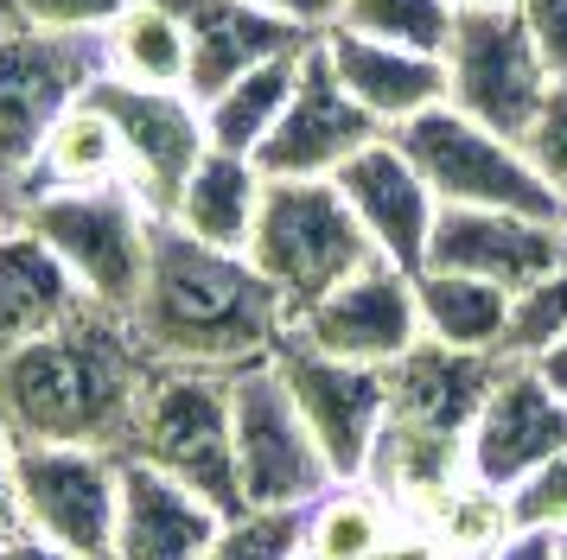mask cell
<instances>
[{
    "mask_svg": "<svg viewBox=\"0 0 567 560\" xmlns=\"http://www.w3.org/2000/svg\"><path fill=\"white\" fill-rule=\"evenodd\" d=\"M567 338V255L523 293H511V325H504V356L511 363H536L548 344Z\"/></svg>",
    "mask_w": 567,
    "mask_h": 560,
    "instance_id": "4dcf8cb0",
    "label": "cell"
},
{
    "mask_svg": "<svg viewBox=\"0 0 567 560\" xmlns=\"http://www.w3.org/2000/svg\"><path fill=\"white\" fill-rule=\"evenodd\" d=\"M20 535V509H13V433L0 421V541Z\"/></svg>",
    "mask_w": 567,
    "mask_h": 560,
    "instance_id": "ab89813d",
    "label": "cell"
},
{
    "mask_svg": "<svg viewBox=\"0 0 567 560\" xmlns=\"http://www.w3.org/2000/svg\"><path fill=\"white\" fill-rule=\"evenodd\" d=\"M472 560H561V535L555 529H511L504 541H491Z\"/></svg>",
    "mask_w": 567,
    "mask_h": 560,
    "instance_id": "74e56055",
    "label": "cell"
},
{
    "mask_svg": "<svg viewBox=\"0 0 567 560\" xmlns=\"http://www.w3.org/2000/svg\"><path fill=\"white\" fill-rule=\"evenodd\" d=\"M293 560H307V554H293Z\"/></svg>",
    "mask_w": 567,
    "mask_h": 560,
    "instance_id": "f6af8a7d",
    "label": "cell"
},
{
    "mask_svg": "<svg viewBox=\"0 0 567 560\" xmlns=\"http://www.w3.org/2000/svg\"><path fill=\"white\" fill-rule=\"evenodd\" d=\"M453 13H472V7H511V0H446Z\"/></svg>",
    "mask_w": 567,
    "mask_h": 560,
    "instance_id": "7bdbcfd3",
    "label": "cell"
},
{
    "mask_svg": "<svg viewBox=\"0 0 567 560\" xmlns=\"http://www.w3.org/2000/svg\"><path fill=\"white\" fill-rule=\"evenodd\" d=\"M78 185H122V147L83 96L52 122L45 147H39V166H32V191H78Z\"/></svg>",
    "mask_w": 567,
    "mask_h": 560,
    "instance_id": "4316f807",
    "label": "cell"
},
{
    "mask_svg": "<svg viewBox=\"0 0 567 560\" xmlns=\"http://www.w3.org/2000/svg\"><path fill=\"white\" fill-rule=\"evenodd\" d=\"M307 548V509H236L205 560H293Z\"/></svg>",
    "mask_w": 567,
    "mask_h": 560,
    "instance_id": "1f68e13d",
    "label": "cell"
},
{
    "mask_svg": "<svg viewBox=\"0 0 567 560\" xmlns=\"http://www.w3.org/2000/svg\"><path fill=\"white\" fill-rule=\"evenodd\" d=\"M128 458L154 465L166 478L192 484L198 497L236 516V439H230V376L210 370H173L154 363V376L141 388L128 433Z\"/></svg>",
    "mask_w": 567,
    "mask_h": 560,
    "instance_id": "52a82bcc",
    "label": "cell"
},
{
    "mask_svg": "<svg viewBox=\"0 0 567 560\" xmlns=\"http://www.w3.org/2000/svg\"><path fill=\"white\" fill-rule=\"evenodd\" d=\"M224 522L230 516L210 497H198L192 484L166 478L141 458H122V504H115L109 560H205Z\"/></svg>",
    "mask_w": 567,
    "mask_h": 560,
    "instance_id": "ac0fdd59",
    "label": "cell"
},
{
    "mask_svg": "<svg viewBox=\"0 0 567 560\" xmlns=\"http://www.w3.org/2000/svg\"><path fill=\"white\" fill-rule=\"evenodd\" d=\"M83 102L96 108L122 147V185L147 204L154 217L173 210L179 185L192 178V166L205 159V108L192 90H154V83H128V76L96 71Z\"/></svg>",
    "mask_w": 567,
    "mask_h": 560,
    "instance_id": "8fae6325",
    "label": "cell"
},
{
    "mask_svg": "<svg viewBox=\"0 0 567 560\" xmlns=\"http://www.w3.org/2000/svg\"><path fill=\"white\" fill-rule=\"evenodd\" d=\"M511 522H516V529H555V535H567V453L548 458L536 478H523L511 490Z\"/></svg>",
    "mask_w": 567,
    "mask_h": 560,
    "instance_id": "836d02e7",
    "label": "cell"
},
{
    "mask_svg": "<svg viewBox=\"0 0 567 560\" xmlns=\"http://www.w3.org/2000/svg\"><path fill=\"white\" fill-rule=\"evenodd\" d=\"M319 51H326L332 76L344 83V96L358 102L383 134L409 127L414 115H427V108L446 102V58L377 45V39H358V32H344V25L319 32Z\"/></svg>",
    "mask_w": 567,
    "mask_h": 560,
    "instance_id": "ffe728a7",
    "label": "cell"
},
{
    "mask_svg": "<svg viewBox=\"0 0 567 560\" xmlns=\"http://www.w3.org/2000/svg\"><path fill=\"white\" fill-rule=\"evenodd\" d=\"M395 522H409V516L389 504V497H377L363 478L332 484L307 509V548L300 554L307 560H370L395 535Z\"/></svg>",
    "mask_w": 567,
    "mask_h": 560,
    "instance_id": "83f0119b",
    "label": "cell"
},
{
    "mask_svg": "<svg viewBox=\"0 0 567 560\" xmlns=\"http://www.w3.org/2000/svg\"><path fill=\"white\" fill-rule=\"evenodd\" d=\"M115 504H122V453L13 439V509H20V535L45 541L58 554L109 560Z\"/></svg>",
    "mask_w": 567,
    "mask_h": 560,
    "instance_id": "9c48e42d",
    "label": "cell"
},
{
    "mask_svg": "<svg viewBox=\"0 0 567 560\" xmlns=\"http://www.w3.org/2000/svg\"><path fill=\"white\" fill-rule=\"evenodd\" d=\"M83 305L90 300L78 293V280L64 274V261L20 217H0V363L13 351H27L32 338L58 331Z\"/></svg>",
    "mask_w": 567,
    "mask_h": 560,
    "instance_id": "7402d4cb",
    "label": "cell"
},
{
    "mask_svg": "<svg viewBox=\"0 0 567 560\" xmlns=\"http://www.w3.org/2000/svg\"><path fill=\"white\" fill-rule=\"evenodd\" d=\"M504 370V356H478V351H446L434 338H421L402 363H389V433L421 439V446H446L465 453V433L485 407L491 382Z\"/></svg>",
    "mask_w": 567,
    "mask_h": 560,
    "instance_id": "2e32d148",
    "label": "cell"
},
{
    "mask_svg": "<svg viewBox=\"0 0 567 560\" xmlns=\"http://www.w3.org/2000/svg\"><path fill=\"white\" fill-rule=\"evenodd\" d=\"M523 153H529V166L567 198V83H555L548 102L536 108V122L523 134Z\"/></svg>",
    "mask_w": 567,
    "mask_h": 560,
    "instance_id": "e575fe53",
    "label": "cell"
},
{
    "mask_svg": "<svg viewBox=\"0 0 567 560\" xmlns=\"http://www.w3.org/2000/svg\"><path fill=\"white\" fill-rule=\"evenodd\" d=\"M548 90H555V76L542 64L516 0L511 7H472V13L453 20V39H446V102L460 115L485 122L491 134L523 141L529 122H536V108L548 102Z\"/></svg>",
    "mask_w": 567,
    "mask_h": 560,
    "instance_id": "30bf717a",
    "label": "cell"
},
{
    "mask_svg": "<svg viewBox=\"0 0 567 560\" xmlns=\"http://www.w3.org/2000/svg\"><path fill=\"white\" fill-rule=\"evenodd\" d=\"M389 141L414 159V173L427 178V191L440 198V210H516V217L567 224V198L529 166L523 141L491 134L485 122L460 115L453 102L414 115Z\"/></svg>",
    "mask_w": 567,
    "mask_h": 560,
    "instance_id": "277c9868",
    "label": "cell"
},
{
    "mask_svg": "<svg viewBox=\"0 0 567 560\" xmlns=\"http://www.w3.org/2000/svg\"><path fill=\"white\" fill-rule=\"evenodd\" d=\"M567 453V402L536 376V363H511L491 382L478 421L465 433V478L511 497L523 478H536L548 458Z\"/></svg>",
    "mask_w": 567,
    "mask_h": 560,
    "instance_id": "9a60e30c",
    "label": "cell"
},
{
    "mask_svg": "<svg viewBox=\"0 0 567 560\" xmlns=\"http://www.w3.org/2000/svg\"><path fill=\"white\" fill-rule=\"evenodd\" d=\"M516 13L529 25V39H536L548 76L567 83V0H516Z\"/></svg>",
    "mask_w": 567,
    "mask_h": 560,
    "instance_id": "d590c367",
    "label": "cell"
},
{
    "mask_svg": "<svg viewBox=\"0 0 567 560\" xmlns=\"http://www.w3.org/2000/svg\"><path fill=\"white\" fill-rule=\"evenodd\" d=\"M0 13H13L32 32H58V39H103L128 13V0H0Z\"/></svg>",
    "mask_w": 567,
    "mask_h": 560,
    "instance_id": "d6a6232c",
    "label": "cell"
},
{
    "mask_svg": "<svg viewBox=\"0 0 567 560\" xmlns=\"http://www.w3.org/2000/svg\"><path fill=\"white\" fill-rule=\"evenodd\" d=\"M370 560H453V554H446V548H440L421 522H395V535H389Z\"/></svg>",
    "mask_w": 567,
    "mask_h": 560,
    "instance_id": "f35d334b",
    "label": "cell"
},
{
    "mask_svg": "<svg viewBox=\"0 0 567 560\" xmlns=\"http://www.w3.org/2000/svg\"><path fill=\"white\" fill-rule=\"evenodd\" d=\"M128 319L154 363L210 370V376H236L249 363H268L293 331L287 300L256 274L249 255L192 242L173 224L154 229L147 287H141Z\"/></svg>",
    "mask_w": 567,
    "mask_h": 560,
    "instance_id": "7a4b0ae2",
    "label": "cell"
},
{
    "mask_svg": "<svg viewBox=\"0 0 567 560\" xmlns=\"http://www.w3.org/2000/svg\"><path fill=\"white\" fill-rule=\"evenodd\" d=\"M536 376H542V382H548V388H555V395L567 402V338H561V344H548V351L536 356Z\"/></svg>",
    "mask_w": 567,
    "mask_h": 560,
    "instance_id": "60d3db41",
    "label": "cell"
},
{
    "mask_svg": "<svg viewBox=\"0 0 567 560\" xmlns=\"http://www.w3.org/2000/svg\"><path fill=\"white\" fill-rule=\"evenodd\" d=\"M561 255H567V224H542V217H516V210H440L427 268L478 274L504 293H523Z\"/></svg>",
    "mask_w": 567,
    "mask_h": 560,
    "instance_id": "d6986e66",
    "label": "cell"
},
{
    "mask_svg": "<svg viewBox=\"0 0 567 560\" xmlns=\"http://www.w3.org/2000/svg\"><path fill=\"white\" fill-rule=\"evenodd\" d=\"M275 370H281L307 433L319 439L332 478L338 484L363 478V465H370L377 439H383V421H389V376L370 370V363H344V356L312 351L293 331H287V344L275 351Z\"/></svg>",
    "mask_w": 567,
    "mask_h": 560,
    "instance_id": "7c38bea8",
    "label": "cell"
},
{
    "mask_svg": "<svg viewBox=\"0 0 567 560\" xmlns=\"http://www.w3.org/2000/svg\"><path fill=\"white\" fill-rule=\"evenodd\" d=\"M20 224L64 261L78 293L103 312H134L154 261L159 217L134 198L128 185H78V191H32Z\"/></svg>",
    "mask_w": 567,
    "mask_h": 560,
    "instance_id": "3957f363",
    "label": "cell"
},
{
    "mask_svg": "<svg viewBox=\"0 0 567 560\" xmlns=\"http://www.w3.org/2000/svg\"><path fill=\"white\" fill-rule=\"evenodd\" d=\"M453 20H460V13H453L446 0H344V13H338V25L358 32V39L427 51V58H446Z\"/></svg>",
    "mask_w": 567,
    "mask_h": 560,
    "instance_id": "f546056e",
    "label": "cell"
},
{
    "mask_svg": "<svg viewBox=\"0 0 567 560\" xmlns=\"http://www.w3.org/2000/svg\"><path fill=\"white\" fill-rule=\"evenodd\" d=\"M103 71V39H58L0 13V217L32 191V166L52 122Z\"/></svg>",
    "mask_w": 567,
    "mask_h": 560,
    "instance_id": "8992f818",
    "label": "cell"
},
{
    "mask_svg": "<svg viewBox=\"0 0 567 560\" xmlns=\"http://www.w3.org/2000/svg\"><path fill=\"white\" fill-rule=\"evenodd\" d=\"M261 191H268V178H261V166L249 159V153L205 147V159L192 166V178L179 185V198H173V210H166L159 224H173L179 236L210 242V249L249 255Z\"/></svg>",
    "mask_w": 567,
    "mask_h": 560,
    "instance_id": "603a6c76",
    "label": "cell"
},
{
    "mask_svg": "<svg viewBox=\"0 0 567 560\" xmlns=\"http://www.w3.org/2000/svg\"><path fill=\"white\" fill-rule=\"evenodd\" d=\"M307 51V45H300ZM300 51L293 58H268V64H256V71H243L236 83H224L217 96H205L198 108H205V134L210 147L224 153H249L256 159V147L275 134V122H281L287 96H293V71H300Z\"/></svg>",
    "mask_w": 567,
    "mask_h": 560,
    "instance_id": "484cf974",
    "label": "cell"
},
{
    "mask_svg": "<svg viewBox=\"0 0 567 560\" xmlns=\"http://www.w3.org/2000/svg\"><path fill=\"white\" fill-rule=\"evenodd\" d=\"M166 7L179 13L185 39H192V83L185 90L198 102L268 58H293L300 45H312L307 32H293L287 20L261 13L249 0H166Z\"/></svg>",
    "mask_w": 567,
    "mask_h": 560,
    "instance_id": "44dd1931",
    "label": "cell"
},
{
    "mask_svg": "<svg viewBox=\"0 0 567 560\" xmlns=\"http://www.w3.org/2000/svg\"><path fill=\"white\" fill-rule=\"evenodd\" d=\"M230 439H236V497L243 509H312L332 490V465L307 433L275 356L230 376Z\"/></svg>",
    "mask_w": 567,
    "mask_h": 560,
    "instance_id": "ba28073f",
    "label": "cell"
},
{
    "mask_svg": "<svg viewBox=\"0 0 567 560\" xmlns=\"http://www.w3.org/2000/svg\"><path fill=\"white\" fill-rule=\"evenodd\" d=\"M414 522L434 535L453 560L485 554L491 541H504V535L516 529V522H511V497H504V490H491V484H478V478H460L446 497H434V504L421 509Z\"/></svg>",
    "mask_w": 567,
    "mask_h": 560,
    "instance_id": "f1b7e54d",
    "label": "cell"
},
{
    "mask_svg": "<svg viewBox=\"0 0 567 560\" xmlns=\"http://www.w3.org/2000/svg\"><path fill=\"white\" fill-rule=\"evenodd\" d=\"M249 261L287 300V312H307L319 293H332L363 261H377V249H370V236L358 229L332 178H268L256 236H249Z\"/></svg>",
    "mask_w": 567,
    "mask_h": 560,
    "instance_id": "5b68a950",
    "label": "cell"
},
{
    "mask_svg": "<svg viewBox=\"0 0 567 560\" xmlns=\"http://www.w3.org/2000/svg\"><path fill=\"white\" fill-rule=\"evenodd\" d=\"M249 7H261V13H275V20H287L293 32H307V39H319V32H332L338 13H344V0H249Z\"/></svg>",
    "mask_w": 567,
    "mask_h": 560,
    "instance_id": "8d00e7d4",
    "label": "cell"
},
{
    "mask_svg": "<svg viewBox=\"0 0 567 560\" xmlns=\"http://www.w3.org/2000/svg\"><path fill=\"white\" fill-rule=\"evenodd\" d=\"M154 376L128 312L83 305L58 331L32 338L0 363V421L13 439L45 446H103L128 458L134 407Z\"/></svg>",
    "mask_w": 567,
    "mask_h": 560,
    "instance_id": "6da1fadb",
    "label": "cell"
},
{
    "mask_svg": "<svg viewBox=\"0 0 567 560\" xmlns=\"http://www.w3.org/2000/svg\"><path fill=\"white\" fill-rule=\"evenodd\" d=\"M414 305H421V338L446 351L504 356V325H511V293L478 274L453 268H421L414 274Z\"/></svg>",
    "mask_w": 567,
    "mask_h": 560,
    "instance_id": "cb8c5ba5",
    "label": "cell"
},
{
    "mask_svg": "<svg viewBox=\"0 0 567 560\" xmlns=\"http://www.w3.org/2000/svg\"><path fill=\"white\" fill-rule=\"evenodd\" d=\"M561 560H567V535H561Z\"/></svg>",
    "mask_w": 567,
    "mask_h": 560,
    "instance_id": "ee69618b",
    "label": "cell"
},
{
    "mask_svg": "<svg viewBox=\"0 0 567 560\" xmlns=\"http://www.w3.org/2000/svg\"><path fill=\"white\" fill-rule=\"evenodd\" d=\"M103 71L154 90H185L192 83V39L166 0H128V13L103 32Z\"/></svg>",
    "mask_w": 567,
    "mask_h": 560,
    "instance_id": "d4e9b609",
    "label": "cell"
},
{
    "mask_svg": "<svg viewBox=\"0 0 567 560\" xmlns=\"http://www.w3.org/2000/svg\"><path fill=\"white\" fill-rule=\"evenodd\" d=\"M370 141H383V127L344 96V83L332 76L326 51L312 39V45L300 51L293 96H287L281 122H275V134L256 147L261 178H338Z\"/></svg>",
    "mask_w": 567,
    "mask_h": 560,
    "instance_id": "5bb4252c",
    "label": "cell"
},
{
    "mask_svg": "<svg viewBox=\"0 0 567 560\" xmlns=\"http://www.w3.org/2000/svg\"><path fill=\"white\" fill-rule=\"evenodd\" d=\"M0 560H78V554H58V548L32 541V535H7L0 541Z\"/></svg>",
    "mask_w": 567,
    "mask_h": 560,
    "instance_id": "b9f144b4",
    "label": "cell"
},
{
    "mask_svg": "<svg viewBox=\"0 0 567 560\" xmlns=\"http://www.w3.org/2000/svg\"><path fill=\"white\" fill-rule=\"evenodd\" d=\"M293 338L344 363L389 370L421 344V305H414V274L395 261H363L351 280L319 293L307 312H293Z\"/></svg>",
    "mask_w": 567,
    "mask_h": 560,
    "instance_id": "4fadbf2b",
    "label": "cell"
},
{
    "mask_svg": "<svg viewBox=\"0 0 567 560\" xmlns=\"http://www.w3.org/2000/svg\"><path fill=\"white\" fill-rule=\"evenodd\" d=\"M344 204H351V217L358 229L370 236V249L377 261H395V268H409L421 274L427 268V242H434V224H440V198L427 191V178L414 173V159L395 141H370V147L332 178Z\"/></svg>",
    "mask_w": 567,
    "mask_h": 560,
    "instance_id": "e0dca14e",
    "label": "cell"
}]
</instances>
